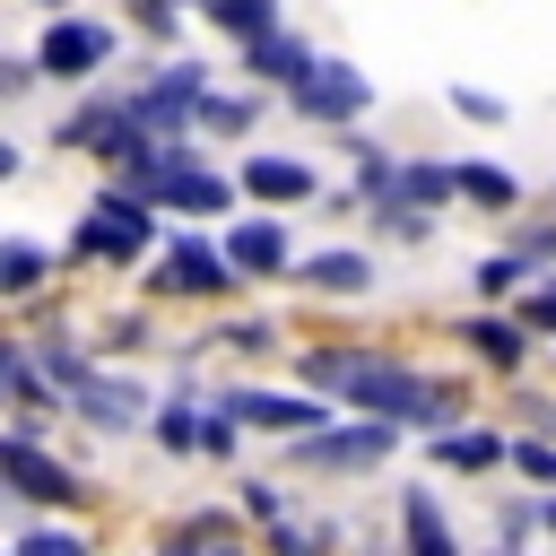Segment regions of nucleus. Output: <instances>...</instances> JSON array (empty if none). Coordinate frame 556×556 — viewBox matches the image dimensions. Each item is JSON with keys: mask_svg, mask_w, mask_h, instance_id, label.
I'll return each mask as SVG.
<instances>
[{"mask_svg": "<svg viewBox=\"0 0 556 556\" xmlns=\"http://www.w3.org/2000/svg\"><path fill=\"white\" fill-rule=\"evenodd\" d=\"M304 374L321 382V391H348L356 408H374V417H417V426H434L452 400L434 391V382H417L408 365H382V356H339V348H313L304 356Z\"/></svg>", "mask_w": 556, "mask_h": 556, "instance_id": "f257e3e1", "label": "nucleus"}, {"mask_svg": "<svg viewBox=\"0 0 556 556\" xmlns=\"http://www.w3.org/2000/svg\"><path fill=\"white\" fill-rule=\"evenodd\" d=\"M200 104H208V96H200V70H182V61H174L148 96H130V122H139V139H174Z\"/></svg>", "mask_w": 556, "mask_h": 556, "instance_id": "f03ea898", "label": "nucleus"}, {"mask_svg": "<svg viewBox=\"0 0 556 556\" xmlns=\"http://www.w3.org/2000/svg\"><path fill=\"white\" fill-rule=\"evenodd\" d=\"M139 243H148V200H122V191L96 200V217L78 226V252H113V261H130Z\"/></svg>", "mask_w": 556, "mask_h": 556, "instance_id": "7ed1b4c3", "label": "nucleus"}, {"mask_svg": "<svg viewBox=\"0 0 556 556\" xmlns=\"http://www.w3.org/2000/svg\"><path fill=\"white\" fill-rule=\"evenodd\" d=\"M104 52H113V35H104V26H78V17H61V26L43 35V52H35V61H43L52 78H87Z\"/></svg>", "mask_w": 556, "mask_h": 556, "instance_id": "20e7f679", "label": "nucleus"}, {"mask_svg": "<svg viewBox=\"0 0 556 556\" xmlns=\"http://www.w3.org/2000/svg\"><path fill=\"white\" fill-rule=\"evenodd\" d=\"M295 104H304V113H321V122H348V113H365V78H356V70H339V61H321V70L295 87Z\"/></svg>", "mask_w": 556, "mask_h": 556, "instance_id": "39448f33", "label": "nucleus"}, {"mask_svg": "<svg viewBox=\"0 0 556 556\" xmlns=\"http://www.w3.org/2000/svg\"><path fill=\"white\" fill-rule=\"evenodd\" d=\"M235 278V261L217 252V243H200V235H182L174 252H165V287H182V295H208V287H226Z\"/></svg>", "mask_w": 556, "mask_h": 556, "instance_id": "423d86ee", "label": "nucleus"}, {"mask_svg": "<svg viewBox=\"0 0 556 556\" xmlns=\"http://www.w3.org/2000/svg\"><path fill=\"white\" fill-rule=\"evenodd\" d=\"M226 408H235L243 426H269V434H304V426H321V408L295 400V391H235Z\"/></svg>", "mask_w": 556, "mask_h": 556, "instance_id": "0eeeda50", "label": "nucleus"}, {"mask_svg": "<svg viewBox=\"0 0 556 556\" xmlns=\"http://www.w3.org/2000/svg\"><path fill=\"white\" fill-rule=\"evenodd\" d=\"M391 452V426H348V434H304V460L313 469H365Z\"/></svg>", "mask_w": 556, "mask_h": 556, "instance_id": "6e6552de", "label": "nucleus"}, {"mask_svg": "<svg viewBox=\"0 0 556 556\" xmlns=\"http://www.w3.org/2000/svg\"><path fill=\"white\" fill-rule=\"evenodd\" d=\"M9 478H17V495H35V504H52V495H78V478L70 469H52L26 434H9Z\"/></svg>", "mask_w": 556, "mask_h": 556, "instance_id": "1a4fd4ad", "label": "nucleus"}, {"mask_svg": "<svg viewBox=\"0 0 556 556\" xmlns=\"http://www.w3.org/2000/svg\"><path fill=\"white\" fill-rule=\"evenodd\" d=\"M252 70H261V78H278V87H304L321 61H313L295 35H261V43H252Z\"/></svg>", "mask_w": 556, "mask_h": 556, "instance_id": "9d476101", "label": "nucleus"}, {"mask_svg": "<svg viewBox=\"0 0 556 556\" xmlns=\"http://www.w3.org/2000/svg\"><path fill=\"white\" fill-rule=\"evenodd\" d=\"M243 191H252V200H304L313 174H304L295 156H252V165H243Z\"/></svg>", "mask_w": 556, "mask_h": 556, "instance_id": "9b49d317", "label": "nucleus"}, {"mask_svg": "<svg viewBox=\"0 0 556 556\" xmlns=\"http://www.w3.org/2000/svg\"><path fill=\"white\" fill-rule=\"evenodd\" d=\"M226 261H235V269H278V261H287V235H278V226H235V235H226Z\"/></svg>", "mask_w": 556, "mask_h": 556, "instance_id": "f8f14e48", "label": "nucleus"}, {"mask_svg": "<svg viewBox=\"0 0 556 556\" xmlns=\"http://www.w3.org/2000/svg\"><path fill=\"white\" fill-rule=\"evenodd\" d=\"M217 26H235L243 43H261V35H278V0H200Z\"/></svg>", "mask_w": 556, "mask_h": 556, "instance_id": "ddd939ff", "label": "nucleus"}, {"mask_svg": "<svg viewBox=\"0 0 556 556\" xmlns=\"http://www.w3.org/2000/svg\"><path fill=\"white\" fill-rule=\"evenodd\" d=\"M408 556H452V530H443V513H434V495H408Z\"/></svg>", "mask_w": 556, "mask_h": 556, "instance_id": "4468645a", "label": "nucleus"}, {"mask_svg": "<svg viewBox=\"0 0 556 556\" xmlns=\"http://www.w3.org/2000/svg\"><path fill=\"white\" fill-rule=\"evenodd\" d=\"M460 191V165H408L400 174V200H452Z\"/></svg>", "mask_w": 556, "mask_h": 556, "instance_id": "2eb2a0df", "label": "nucleus"}, {"mask_svg": "<svg viewBox=\"0 0 556 556\" xmlns=\"http://www.w3.org/2000/svg\"><path fill=\"white\" fill-rule=\"evenodd\" d=\"M365 278H374V261H365V252H321V261H313V287H348V295H356Z\"/></svg>", "mask_w": 556, "mask_h": 556, "instance_id": "dca6fc26", "label": "nucleus"}, {"mask_svg": "<svg viewBox=\"0 0 556 556\" xmlns=\"http://www.w3.org/2000/svg\"><path fill=\"white\" fill-rule=\"evenodd\" d=\"M78 400H87V408H96V417H104V426H130V417H139V400H130V391H122V382H96V374H87V382H78Z\"/></svg>", "mask_w": 556, "mask_h": 556, "instance_id": "f3484780", "label": "nucleus"}, {"mask_svg": "<svg viewBox=\"0 0 556 556\" xmlns=\"http://www.w3.org/2000/svg\"><path fill=\"white\" fill-rule=\"evenodd\" d=\"M434 452H443L452 469H495V460H504V443H495V434H443Z\"/></svg>", "mask_w": 556, "mask_h": 556, "instance_id": "a211bd4d", "label": "nucleus"}, {"mask_svg": "<svg viewBox=\"0 0 556 556\" xmlns=\"http://www.w3.org/2000/svg\"><path fill=\"white\" fill-rule=\"evenodd\" d=\"M469 348H478V356H495V365H513V356H521V330H504V321H478V330H469Z\"/></svg>", "mask_w": 556, "mask_h": 556, "instance_id": "6ab92c4d", "label": "nucleus"}, {"mask_svg": "<svg viewBox=\"0 0 556 556\" xmlns=\"http://www.w3.org/2000/svg\"><path fill=\"white\" fill-rule=\"evenodd\" d=\"M460 191H469V200H513V174H495V165H460Z\"/></svg>", "mask_w": 556, "mask_h": 556, "instance_id": "aec40b11", "label": "nucleus"}, {"mask_svg": "<svg viewBox=\"0 0 556 556\" xmlns=\"http://www.w3.org/2000/svg\"><path fill=\"white\" fill-rule=\"evenodd\" d=\"M35 269H43L35 243H9V252H0V287H35Z\"/></svg>", "mask_w": 556, "mask_h": 556, "instance_id": "412c9836", "label": "nucleus"}, {"mask_svg": "<svg viewBox=\"0 0 556 556\" xmlns=\"http://www.w3.org/2000/svg\"><path fill=\"white\" fill-rule=\"evenodd\" d=\"M17 556H87V539H70V530H26Z\"/></svg>", "mask_w": 556, "mask_h": 556, "instance_id": "4be33fe9", "label": "nucleus"}, {"mask_svg": "<svg viewBox=\"0 0 556 556\" xmlns=\"http://www.w3.org/2000/svg\"><path fill=\"white\" fill-rule=\"evenodd\" d=\"M200 122H208V130H243V122H252V104H243V96H208V104H200Z\"/></svg>", "mask_w": 556, "mask_h": 556, "instance_id": "5701e85b", "label": "nucleus"}, {"mask_svg": "<svg viewBox=\"0 0 556 556\" xmlns=\"http://www.w3.org/2000/svg\"><path fill=\"white\" fill-rule=\"evenodd\" d=\"M513 278H521V261H478V287H486V295H504Z\"/></svg>", "mask_w": 556, "mask_h": 556, "instance_id": "b1692460", "label": "nucleus"}, {"mask_svg": "<svg viewBox=\"0 0 556 556\" xmlns=\"http://www.w3.org/2000/svg\"><path fill=\"white\" fill-rule=\"evenodd\" d=\"M452 104H460V113H469V122H495V113H504V104H495V96H478V87H460V96H452Z\"/></svg>", "mask_w": 556, "mask_h": 556, "instance_id": "393cba45", "label": "nucleus"}, {"mask_svg": "<svg viewBox=\"0 0 556 556\" xmlns=\"http://www.w3.org/2000/svg\"><path fill=\"white\" fill-rule=\"evenodd\" d=\"M521 469H530V478H556V452H547V443H521Z\"/></svg>", "mask_w": 556, "mask_h": 556, "instance_id": "a878e982", "label": "nucleus"}, {"mask_svg": "<svg viewBox=\"0 0 556 556\" xmlns=\"http://www.w3.org/2000/svg\"><path fill=\"white\" fill-rule=\"evenodd\" d=\"M174 9H182V0H139V17H148V26H165Z\"/></svg>", "mask_w": 556, "mask_h": 556, "instance_id": "bb28decb", "label": "nucleus"}, {"mask_svg": "<svg viewBox=\"0 0 556 556\" xmlns=\"http://www.w3.org/2000/svg\"><path fill=\"white\" fill-rule=\"evenodd\" d=\"M530 321H556V287H539V295H530Z\"/></svg>", "mask_w": 556, "mask_h": 556, "instance_id": "cd10ccee", "label": "nucleus"}, {"mask_svg": "<svg viewBox=\"0 0 556 556\" xmlns=\"http://www.w3.org/2000/svg\"><path fill=\"white\" fill-rule=\"evenodd\" d=\"M165 556H191V547H165Z\"/></svg>", "mask_w": 556, "mask_h": 556, "instance_id": "c85d7f7f", "label": "nucleus"}, {"mask_svg": "<svg viewBox=\"0 0 556 556\" xmlns=\"http://www.w3.org/2000/svg\"><path fill=\"white\" fill-rule=\"evenodd\" d=\"M547 521H556V504H547Z\"/></svg>", "mask_w": 556, "mask_h": 556, "instance_id": "c756f323", "label": "nucleus"}, {"mask_svg": "<svg viewBox=\"0 0 556 556\" xmlns=\"http://www.w3.org/2000/svg\"><path fill=\"white\" fill-rule=\"evenodd\" d=\"M208 556H226V547H208Z\"/></svg>", "mask_w": 556, "mask_h": 556, "instance_id": "7c9ffc66", "label": "nucleus"}]
</instances>
